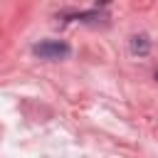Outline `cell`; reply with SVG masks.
<instances>
[{
    "mask_svg": "<svg viewBox=\"0 0 158 158\" xmlns=\"http://www.w3.org/2000/svg\"><path fill=\"white\" fill-rule=\"evenodd\" d=\"M156 79H158V69H156Z\"/></svg>",
    "mask_w": 158,
    "mask_h": 158,
    "instance_id": "3957f363",
    "label": "cell"
},
{
    "mask_svg": "<svg viewBox=\"0 0 158 158\" xmlns=\"http://www.w3.org/2000/svg\"><path fill=\"white\" fill-rule=\"evenodd\" d=\"M128 49H131V54L146 57V54L151 52V40H148L146 35H133V37L128 40Z\"/></svg>",
    "mask_w": 158,
    "mask_h": 158,
    "instance_id": "7a4b0ae2",
    "label": "cell"
},
{
    "mask_svg": "<svg viewBox=\"0 0 158 158\" xmlns=\"http://www.w3.org/2000/svg\"><path fill=\"white\" fill-rule=\"evenodd\" d=\"M32 52L42 59H64L69 54V44L67 42H59V40H44L40 44L32 47Z\"/></svg>",
    "mask_w": 158,
    "mask_h": 158,
    "instance_id": "6da1fadb",
    "label": "cell"
}]
</instances>
